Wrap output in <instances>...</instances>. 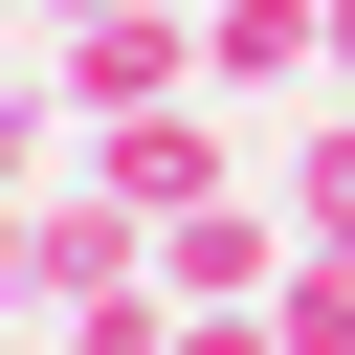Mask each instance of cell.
Wrapping results in <instances>:
<instances>
[{"mask_svg":"<svg viewBox=\"0 0 355 355\" xmlns=\"http://www.w3.org/2000/svg\"><path fill=\"white\" fill-rule=\"evenodd\" d=\"M133 288H155V222H133V200H111L89 155H67V178L22 200V311L67 333V311H133Z\"/></svg>","mask_w":355,"mask_h":355,"instance_id":"1","label":"cell"},{"mask_svg":"<svg viewBox=\"0 0 355 355\" xmlns=\"http://www.w3.org/2000/svg\"><path fill=\"white\" fill-rule=\"evenodd\" d=\"M44 89H67V133H111V111H178L200 89V0H111V22H67V44H22Z\"/></svg>","mask_w":355,"mask_h":355,"instance_id":"2","label":"cell"},{"mask_svg":"<svg viewBox=\"0 0 355 355\" xmlns=\"http://www.w3.org/2000/svg\"><path fill=\"white\" fill-rule=\"evenodd\" d=\"M155 288H178V311H266V288H288V200H244V178L178 200V222H155Z\"/></svg>","mask_w":355,"mask_h":355,"instance_id":"3","label":"cell"},{"mask_svg":"<svg viewBox=\"0 0 355 355\" xmlns=\"http://www.w3.org/2000/svg\"><path fill=\"white\" fill-rule=\"evenodd\" d=\"M333 67V0H200V89L244 111V89H311Z\"/></svg>","mask_w":355,"mask_h":355,"instance_id":"4","label":"cell"},{"mask_svg":"<svg viewBox=\"0 0 355 355\" xmlns=\"http://www.w3.org/2000/svg\"><path fill=\"white\" fill-rule=\"evenodd\" d=\"M266 333H288V355H355V244H288V288H266Z\"/></svg>","mask_w":355,"mask_h":355,"instance_id":"5","label":"cell"},{"mask_svg":"<svg viewBox=\"0 0 355 355\" xmlns=\"http://www.w3.org/2000/svg\"><path fill=\"white\" fill-rule=\"evenodd\" d=\"M44 178H67V89H44V67H0V200H44Z\"/></svg>","mask_w":355,"mask_h":355,"instance_id":"6","label":"cell"},{"mask_svg":"<svg viewBox=\"0 0 355 355\" xmlns=\"http://www.w3.org/2000/svg\"><path fill=\"white\" fill-rule=\"evenodd\" d=\"M155 355H288L266 311H155Z\"/></svg>","mask_w":355,"mask_h":355,"instance_id":"7","label":"cell"},{"mask_svg":"<svg viewBox=\"0 0 355 355\" xmlns=\"http://www.w3.org/2000/svg\"><path fill=\"white\" fill-rule=\"evenodd\" d=\"M67 22H111V0H22V44H67Z\"/></svg>","mask_w":355,"mask_h":355,"instance_id":"8","label":"cell"},{"mask_svg":"<svg viewBox=\"0 0 355 355\" xmlns=\"http://www.w3.org/2000/svg\"><path fill=\"white\" fill-rule=\"evenodd\" d=\"M333 89H355V0H333Z\"/></svg>","mask_w":355,"mask_h":355,"instance_id":"9","label":"cell"}]
</instances>
